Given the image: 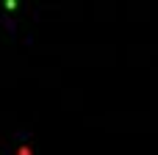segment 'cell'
<instances>
[{
	"label": "cell",
	"mask_w": 158,
	"mask_h": 155,
	"mask_svg": "<svg viewBox=\"0 0 158 155\" xmlns=\"http://www.w3.org/2000/svg\"><path fill=\"white\" fill-rule=\"evenodd\" d=\"M19 155H31V150H25V147H22V150H19Z\"/></svg>",
	"instance_id": "6da1fadb"
}]
</instances>
